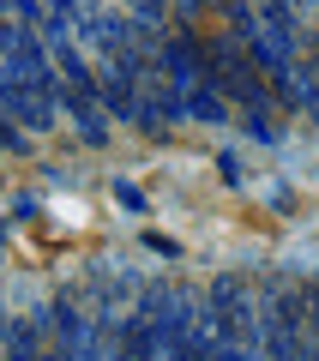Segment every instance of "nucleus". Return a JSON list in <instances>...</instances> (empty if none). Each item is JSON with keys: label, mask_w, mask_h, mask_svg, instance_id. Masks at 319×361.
Returning <instances> with one entry per match:
<instances>
[{"label": "nucleus", "mask_w": 319, "mask_h": 361, "mask_svg": "<svg viewBox=\"0 0 319 361\" xmlns=\"http://www.w3.org/2000/svg\"><path fill=\"white\" fill-rule=\"evenodd\" d=\"M139 6H145V13H163V0H139Z\"/></svg>", "instance_id": "f257e3e1"}]
</instances>
